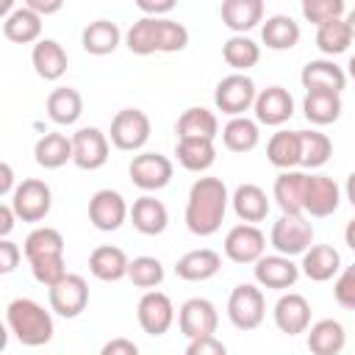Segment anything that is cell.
<instances>
[{"label":"cell","instance_id":"680465c9","mask_svg":"<svg viewBox=\"0 0 355 355\" xmlns=\"http://www.w3.org/2000/svg\"><path fill=\"white\" fill-rule=\"evenodd\" d=\"M344 22L349 25V33H352V39H355V8H349V11H347V17H344Z\"/></svg>","mask_w":355,"mask_h":355},{"label":"cell","instance_id":"7c38bea8","mask_svg":"<svg viewBox=\"0 0 355 355\" xmlns=\"http://www.w3.org/2000/svg\"><path fill=\"white\" fill-rule=\"evenodd\" d=\"M125 219H130V208L125 202V197L114 189H100L92 194L89 200V222L103 230V233H111V230H119L125 225Z\"/></svg>","mask_w":355,"mask_h":355},{"label":"cell","instance_id":"60d3db41","mask_svg":"<svg viewBox=\"0 0 355 355\" xmlns=\"http://www.w3.org/2000/svg\"><path fill=\"white\" fill-rule=\"evenodd\" d=\"M333 141L327 133L319 130H300V166L302 169H319L330 161Z\"/></svg>","mask_w":355,"mask_h":355},{"label":"cell","instance_id":"7bdbcfd3","mask_svg":"<svg viewBox=\"0 0 355 355\" xmlns=\"http://www.w3.org/2000/svg\"><path fill=\"white\" fill-rule=\"evenodd\" d=\"M128 280L136 286V288H144V291H155L161 283H164V263L153 255H139L130 261V269H128Z\"/></svg>","mask_w":355,"mask_h":355},{"label":"cell","instance_id":"ffe728a7","mask_svg":"<svg viewBox=\"0 0 355 355\" xmlns=\"http://www.w3.org/2000/svg\"><path fill=\"white\" fill-rule=\"evenodd\" d=\"M300 80L305 86V92H333V94H341L344 86H347V72L330 61V58H313L302 67L300 72Z\"/></svg>","mask_w":355,"mask_h":355},{"label":"cell","instance_id":"f5cc1de1","mask_svg":"<svg viewBox=\"0 0 355 355\" xmlns=\"http://www.w3.org/2000/svg\"><path fill=\"white\" fill-rule=\"evenodd\" d=\"M14 169H11V164L8 161H3L0 164V197H8L11 200V194H14Z\"/></svg>","mask_w":355,"mask_h":355},{"label":"cell","instance_id":"52a82bcc","mask_svg":"<svg viewBox=\"0 0 355 355\" xmlns=\"http://www.w3.org/2000/svg\"><path fill=\"white\" fill-rule=\"evenodd\" d=\"M150 133H153V125H150V116L141 108H122L111 119L108 139L116 150L136 153L150 141Z\"/></svg>","mask_w":355,"mask_h":355},{"label":"cell","instance_id":"9c48e42d","mask_svg":"<svg viewBox=\"0 0 355 355\" xmlns=\"http://www.w3.org/2000/svg\"><path fill=\"white\" fill-rule=\"evenodd\" d=\"M11 208L17 214V219L22 222H42L50 208H53V191L44 180L39 178H25L22 183H17L14 194H11Z\"/></svg>","mask_w":355,"mask_h":355},{"label":"cell","instance_id":"d6a6232c","mask_svg":"<svg viewBox=\"0 0 355 355\" xmlns=\"http://www.w3.org/2000/svg\"><path fill=\"white\" fill-rule=\"evenodd\" d=\"M80 44H83V50L89 55H108L122 44V31L111 19H94V22H89L83 28Z\"/></svg>","mask_w":355,"mask_h":355},{"label":"cell","instance_id":"ab89813d","mask_svg":"<svg viewBox=\"0 0 355 355\" xmlns=\"http://www.w3.org/2000/svg\"><path fill=\"white\" fill-rule=\"evenodd\" d=\"M22 252L31 261H39V258H53V255H64V236L50 227V225H42V227H33L28 236H25V244H22Z\"/></svg>","mask_w":355,"mask_h":355},{"label":"cell","instance_id":"4dcf8cb0","mask_svg":"<svg viewBox=\"0 0 355 355\" xmlns=\"http://www.w3.org/2000/svg\"><path fill=\"white\" fill-rule=\"evenodd\" d=\"M175 133H178V139H208V141H214L219 136V119H216L214 111H208L202 105H191L178 116Z\"/></svg>","mask_w":355,"mask_h":355},{"label":"cell","instance_id":"cb8c5ba5","mask_svg":"<svg viewBox=\"0 0 355 355\" xmlns=\"http://www.w3.org/2000/svg\"><path fill=\"white\" fill-rule=\"evenodd\" d=\"M128 269H130V258L125 255L122 247L100 244L89 255V272L103 283H116V280L128 277Z\"/></svg>","mask_w":355,"mask_h":355},{"label":"cell","instance_id":"83f0119b","mask_svg":"<svg viewBox=\"0 0 355 355\" xmlns=\"http://www.w3.org/2000/svg\"><path fill=\"white\" fill-rule=\"evenodd\" d=\"M31 64L42 80H58L69 67V55L55 39H39L31 50Z\"/></svg>","mask_w":355,"mask_h":355},{"label":"cell","instance_id":"9a60e30c","mask_svg":"<svg viewBox=\"0 0 355 355\" xmlns=\"http://www.w3.org/2000/svg\"><path fill=\"white\" fill-rule=\"evenodd\" d=\"M136 319H139V327L147 333V336H164L172 322H175V305L169 300V294L164 291H144L139 305H136Z\"/></svg>","mask_w":355,"mask_h":355},{"label":"cell","instance_id":"836d02e7","mask_svg":"<svg viewBox=\"0 0 355 355\" xmlns=\"http://www.w3.org/2000/svg\"><path fill=\"white\" fill-rule=\"evenodd\" d=\"M47 116L55 122V125H75L83 114V97L78 89L72 86H58L47 94Z\"/></svg>","mask_w":355,"mask_h":355},{"label":"cell","instance_id":"7402d4cb","mask_svg":"<svg viewBox=\"0 0 355 355\" xmlns=\"http://www.w3.org/2000/svg\"><path fill=\"white\" fill-rule=\"evenodd\" d=\"M300 272L313 283H327L341 275V255L330 244H311L300 261Z\"/></svg>","mask_w":355,"mask_h":355},{"label":"cell","instance_id":"5b68a950","mask_svg":"<svg viewBox=\"0 0 355 355\" xmlns=\"http://www.w3.org/2000/svg\"><path fill=\"white\" fill-rule=\"evenodd\" d=\"M255 97H258V89H255V80L244 72H230L225 75L216 89H214V105L216 111L227 114L230 119L233 116H247V111L255 105Z\"/></svg>","mask_w":355,"mask_h":355},{"label":"cell","instance_id":"11a10c76","mask_svg":"<svg viewBox=\"0 0 355 355\" xmlns=\"http://www.w3.org/2000/svg\"><path fill=\"white\" fill-rule=\"evenodd\" d=\"M14 219H17V214H14L11 202H3L0 205V239H8V233L14 230Z\"/></svg>","mask_w":355,"mask_h":355},{"label":"cell","instance_id":"bcb514c9","mask_svg":"<svg viewBox=\"0 0 355 355\" xmlns=\"http://www.w3.org/2000/svg\"><path fill=\"white\" fill-rule=\"evenodd\" d=\"M31 272H33V280L42 283L44 288H53L55 283H61L69 272H67V261L64 255H53V258H39V261H31Z\"/></svg>","mask_w":355,"mask_h":355},{"label":"cell","instance_id":"c3c4849f","mask_svg":"<svg viewBox=\"0 0 355 355\" xmlns=\"http://www.w3.org/2000/svg\"><path fill=\"white\" fill-rule=\"evenodd\" d=\"M183 355H227V347L216 336H202V338L189 341Z\"/></svg>","mask_w":355,"mask_h":355},{"label":"cell","instance_id":"f907efd6","mask_svg":"<svg viewBox=\"0 0 355 355\" xmlns=\"http://www.w3.org/2000/svg\"><path fill=\"white\" fill-rule=\"evenodd\" d=\"M100 355H139V347L125 338V336H116V338H108L103 347H100Z\"/></svg>","mask_w":355,"mask_h":355},{"label":"cell","instance_id":"e0dca14e","mask_svg":"<svg viewBox=\"0 0 355 355\" xmlns=\"http://www.w3.org/2000/svg\"><path fill=\"white\" fill-rule=\"evenodd\" d=\"M341 205V189L330 175H308V189H305V216L324 219L333 216Z\"/></svg>","mask_w":355,"mask_h":355},{"label":"cell","instance_id":"f1b7e54d","mask_svg":"<svg viewBox=\"0 0 355 355\" xmlns=\"http://www.w3.org/2000/svg\"><path fill=\"white\" fill-rule=\"evenodd\" d=\"M230 205H233L236 216L241 222H247V225L263 222L266 214H269V197H266V191L258 183H241V186H236V191L230 197Z\"/></svg>","mask_w":355,"mask_h":355},{"label":"cell","instance_id":"ac0fdd59","mask_svg":"<svg viewBox=\"0 0 355 355\" xmlns=\"http://www.w3.org/2000/svg\"><path fill=\"white\" fill-rule=\"evenodd\" d=\"M252 275L255 283L261 288H275V291H286L300 280V263H294L286 255H263L252 263Z\"/></svg>","mask_w":355,"mask_h":355},{"label":"cell","instance_id":"3957f363","mask_svg":"<svg viewBox=\"0 0 355 355\" xmlns=\"http://www.w3.org/2000/svg\"><path fill=\"white\" fill-rule=\"evenodd\" d=\"M6 322L22 347H44L55 333L53 313L31 297L11 300L6 308Z\"/></svg>","mask_w":355,"mask_h":355},{"label":"cell","instance_id":"db71d44e","mask_svg":"<svg viewBox=\"0 0 355 355\" xmlns=\"http://www.w3.org/2000/svg\"><path fill=\"white\" fill-rule=\"evenodd\" d=\"M25 6L31 8V11H36L39 17H47V14H55V11H61V0H25Z\"/></svg>","mask_w":355,"mask_h":355},{"label":"cell","instance_id":"4316f807","mask_svg":"<svg viewBox=\"0 0 355 355\" xmlns=\"http://www.w3.org/2000/svg\"><path fill=\"white\" fill-rule=\"evenodd\" d=\"M3 36L17 44H36L42 39V17L25 3L14 6L3 19Z\"/></svg>","mask_w":355,"mask_h":355},{"label":"cell","instance_id":"44dd1931","mask_svg":"<svg viewBox=\"0 0 355 355\" xmlns=\"http://www.w3.org/2000/svg\"><path fill=\"white\" fill-rule=\"evenodd\" d=\"M305 189H308V172L288 169L275 178L272 197L283 214H305Z\"/></svg>","mask_w":355,"mask_h":355},{"label":"cell","instance_id":"d6986e66","mask_svg":"<svg viewBox=\"0 0 355 355\" xmlns=\"http://www.w3.org/2000/svg\"><path fill=\"white\" fill-rule=\"evenodd\" d=\"M272 316H275L277 330L286 333V336L308 333V327H311V302L297 291H286L275 302Z\"/></svg>","mask_w":355,"mask_h":355},{"label":"cell","instance_id":"ee69618b","mask_svg":"<svg viewBox=\"0 0 355 355\" xmlns=\"http://www.w3.org/2000/svg\"><path fill=\"white\" fill-rule=\"evenodd\" d=\"M349 44H352V33H349V25L344 19H336V22H327V25L316 28V47L324 55L347 53Z\"/></svg>","mask_w":355,"mask_h":355},{"label":"cell","instance_id":"f35d334b","mask_svg":"<svg viewBox=\"0 0 355 355\" xmlns=\"http://www.w3.org/2000/svg\"><path fill=\"white\" fill-rule=\"evenodd\" d=\"M258 141H261V130L258 122L250 116H233L222 128V144L230 153H250L258 147Z\"/></svg>","mask_w":355,"mask_h":355},{"label":"cell","instance_id":"8992f818","mask_svg":"<svg viewBox=\"0 0 355 355\" xmlns=\"http://www.w3.org/2000/svg\"><path fill=\"white\" fill-rule=\"evenodd\" d=\"M266 316V300L258 283H239L227 297V319L236 330H255Z\"/></svg>","mask_w":355,"mask_h":355},{"label":"cell","instance_id":"603a6c76","mask_svg":"<svg viewBox=\"0 0 355 355\" xmlns=\"http://www.w3.org/2000/svg\"><path fill=\"white\" fill-rule=\"evenodd\" d=\"M222 269V255L211 247H200V250H189L186 255L178 258L175 263V275L180 280H189V283H202V280H211L216 272Z\"/></svg>","mask_w":355,"mask_h":355},{"label":"cell","instance_id":"2e32d148","mask_svg":"<svg viewBox=\"0 0 355 355\" xmlns=\"http://www.w3.org/2000/svg\"><path fill=\"white\" fill-rule=\"evenodd\" d=\"M255 122L266 128H280L294 116V97L283 86H266L255 97Z\"/></svg>","mask_w":355,"mask_h":355},{"label":"cell","instance_id":"4fadbf2b","mask_svg":"<svg viewBox=\"0 0 355 355\" xmlns=\"http://www.w3.org/2000/svg\"><path fill=\"white\" fill-rule=\"evenodd\" d=\"M216 324H219L216 305L211 300H205V297H191L178 311V327L189 341L202 338V336H214Z\"/></svg>","mask_w":355,"mask_h":355},{"label":"cell","instance_id":"7dc6e473","mask_svg":"<svg viewBox=\"0 0 355 355\" xmlns=\"http://www.w3.org/2000/svg\"><path fill=\"white\" fill-rule=\"evenodd\" d=\"M333 297L341 308L355 311V263H349L347 269H341V275L333 283Z\"/></svg>","mask_w":355,"mask_h":355},{"label":"cell","instance_id":"8d00e7d4","mask_svg":"<svg viewBox=\"0 0 355 355\" xmlns=\"http://www.w3.org/2000/svg\"><path fill=\"white\" fill-rule=\"evenodd\" d=\"M261 42L269 50H291L300 42V22H294L288 14H272L261 25Z\"/></svg>","mask_w":355,"mask_h":355},{"label":"cell","instance_id":"d590c367","mask_svg":"<svg viewBox=\"0 0 355 355\" xmlns=\"http://www.w3.org/2000/svg\"><path fill=\"white\" fill-rule=\"evenodd\" d=\"M175 158L189 172H205L216 161V147L208 139H178Z\"/></svg>","mask_w":355,"mask_h":355},{"label":"cell","instance_id":"1f68e13d","mask_svg":"<svg viewBox=\"0 0 355 355\" xmlns=\"http://www.w3.org/2000/svg\"><path fill=\"white\" fill-rule=\"evenodd\" d=\"M33 158L44 169H61L67 161H72V136L61 130H50L39 136L33 144Z\"/></svg>","mask_w":355,"mask_h":355},{"label":"cell","instance_id":"7a4b0ae2","mask_svg":"<svg viewBox=\"0 0 355 355\" xmlns=\"http://www.w3.org/2000/svg\"><path fill=\"white\" fill-rule=\"evenodd\" d=\"M189 44V28L169 17H141L125 33V47L133 55H153V53H180Z\"/></svg>","mask_w":355,"mask_h":355},{"label":"cell","instance_id":"91938a15","mask_svg":"<svg viewBox=\"0 0 355 355\" xmlns=\"http://www.w3.org/2000/svg\"><path fill=\"white\" fill-rule=\"evenodd\" d=\"M347 78H352L355 80V53L349 55V61H347Z\"/></svg>","mask_w":355,"mask_h":355},{"label":"cell","instance_id":"f6af8a7d","mask_svg":"<svg viewBox=\"0 0 355 355\" xmlns=\"http://www.w3.org/2000/svg\"><path fill=\"white\" fill-rule=\"evenodd\" d=\"M344 14H347L344 0H302V17H305V22H311L316 28L344 19Z\"/></svg>","mask_w":355,"mask_h":355},{"label":"cell","instance_id":"6f0895ef","mask_svg":"<svg viewBox=\"0 0 355 355\" xmlns=\"http://www.w3.org/2000/svg\"><path fill=\"white\" fill-rule=\"evenodd\" d=\"M344 194H347L349 205L355 208V172H349V178H347V186H344Z\"/></svg>","mask_w":355,"mask_h":355},{"label":"cell","instance_id":"9f6ffc18","mask_svg":"<svg viewBox=\"0 0 355 355\" xmlns=\"http://www.w3.org/2000/svg\"><path fill=\"white\" fill-rule=\"evenodd\" d=\"M344 241H347V247L355 252V219L347 222V227H344Z\"/></svg>","mask_w":355,"mask_h":355},{"label":"cell","instance_id":"ba28073f","mask_svg":"<svg viewBox=\"0 0 355 355\" xmlns=\"http://www.w3.org/2000/svg\"><path fill=\"white\" fill-rule=\"evenodd\" d=\"M128 175H130V183L136 189L150 194V191H161L164 186H169V180L175 175V166H172V161L166 155L144 150V153L133 155V161L128 166Z\"/></svg>","mask_w":355,"mask_h":355},{"label":"cell","instance_id":"74e56055","mask_svg":"<svg viewBox=\"0 0 355 355\" xmlns=\"http://www.w3.org/2000/svg\"><path fill=\"white\" fill-rule=\"evenodd\" d=\"M302 114L311 125H333L341 116V94L333 92H305Z\"/></svg>","mask_w":355,"mask_h":355},{"label":"cell","instance_id":"30bf717a","mask_svg":"<svg viewBox=\"0 0 355 355\" xmlns=\"http://www.w3.org/2000/svg\"><path fill=\"white\" fill-rule=\"evenodd\" d=\"M222 250L233 263H255L258 258L266 255V236L258 225L241 222V225H233L227 230Z\"/></svg>","mask_w":355,"mask_h":355},{"label":"cell","instance_id":"e575fe53","mask_svg":"<svg viewBox=\"0 0 355 355\" xmlns=\"http://www.w3.org/2000/svg\"><path fill=\"white\" fill-rule=\"evenodd\" d=\"M266 158L280 172L300 166V130H277L266 141Z\"/></svg>","mask_w":355,"mask_h":355},{"label":"cell","instance_id":"5bb4252c","mask_svg":"<svg viewBox=\"0 0 355 355\" xmlns=\"http://www.w3.org/2000/svg\"><path fill=\"white\" fill-rule=\"evenodd\" d=\"M108 161V136L100 128H78L72 133V164L83 172H94Z\"/></svg>","mask_w":355,"mask_h":355},{"label":"cell","instance_id":"816d5d0a","mask_svg":"<svg viewBox=\"0 0 355 355\" xmlns=\"http://www.w3.org/2000/svg\"><path fill=\"white\" fill-rule=\"evenodd\" d=\"M136 6H139V11L144 17H155V19H161V17L175 11V0H139Z\"/></svg>","mask_w":355,"mask_h":355},{"label":"cell","instance_id":"484cf974","mask_svg":"<svg viewBox=\"0 0 355 355\" xmlns=\"http://www.w3.org/2000/svg\"><path fill=\"white\" fill-rule=\"evenodd\" d=\"M130 222L144 236H161L166 230V225H169V211L153 194H141L130 205Z\"/></svg>","mask_w":355,"mask_h":355},{"label":"cell","instance_id":"d4e9b609","mask_svg":"<svg viewBox=\"0 0 355 355\" xmlns=\"http://www.w3.org/2000/svg\"><path fill=\"white\" fill-rule=\"evenodd\" d=\"M219 17L222 25L233 31V36H244L258 22H263V0H225Z\"/></svg>","mask_w":355,"mask_h":355},{"label":"cell","instance_id":"277c9868","mask_svg":"<svg viewBox=\"0 0 355 355\" xmlns=\"http://www.w3.org/2000/svg\"><path fill=\"white\" fill-rule=\"evenodd\" d=\"M269 244L275 247L277 255L294 258L305 255L313 244V225L305 214H280V219L272 225Z\"/></svg>","mask_w":355,"mask_h":355},{"label":"cell","instance_id":"6da1fadb","mask_svg":"<svg viewBox=\"0 0 355 355\" xmlns=\"http://www.w3.org/2000/svg\"><path fill=\"white\" fill-rule=\"evenodd\" d=\"M227 186L219 178H197L189 189V200H186V227L194 236H214L227 214Z\"/></svg>","mask_w":355,"mask_h":355},{"label":"cell","instance_id":"8fae6325","mask_svg":"<svg viewBox=\"0 0 355 355\" xmlns=\"http://www.w3.org/2000/svg\"><path fill=\"white\" fill-rule=\"evenodd\" d=\"M47 300H50V311L53 313H58L61 319H75L89 305V283L80 275L69 272L61 283L47 288Z\"/></svg>","mask_w":355,"mask_h":355},{"label":"cell","instance_id":"f546056e","mask_svg":"<svg viewBox=\"0 0 355 355\" xmlns=\"http://www.w3.org/2000/svg\"><path fill=\"white\" fill-rule=\"evenodd\" d=\"M344 344H347V333L338 319H319L308 327V352L311 355H341Z\"/></svg>","mask_w":355,"mask_h":355},{"label":"cell","instance_id":"681fc988","mask_svg":"<svg viewBox=\"0 0 355 355\" xmlns=\"http://www.w3.org/2000/svg\"><path fill=\"white\" fill-rule=\"evenodd\" d=\"M19 258H22V250L11 239H0V272L3 275L14 272L17 263H19Z\"/></svg>","mask_w":355,"mask_h":355},{"label":"cell","instance_id":"b9f144b4","mask_svg":"<svg viewBox=\"0 0 355 355\" xmlns=\"http://www.w3.org/2000/svg\"><path fill=\"white\" fill-rule=\"evenodd\" d=\"M222 58L227 67H233V72L247 75V69L261 61V44L252 42L250 36H230L222 44Z\"/></svg>","mask_w":355,"mask_h":355}]
</instances>
